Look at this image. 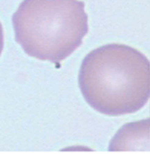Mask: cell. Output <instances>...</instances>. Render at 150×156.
I'll use <instances>...</instances> for the list:
<instances>
[{
  "label": "cell",
  "instance_id": "cell-1",
  "mask_svg": "<svg viewBox=\"0 0 150 156\" xmlns=\"http://www.w3.org/2000/svg\"><path fill=\"white\" fill-rule=\"evenodd\" d=\"M79 87L87 103L99 113H134L150 97V62L143 53L128 45H103L82 61Z\"/></svg>",
  "mask_w": 150,
  "mask_h": 156
},
{
  "label": "cell",
  "instance_id": "cell-2",
  "mask_svg": "<svg viewBox=\"0 0 150 156\" xmlns=\"http://www.w3.org/2000/svg\"><path fill=\"white\" fill-rule=\"evenodd\" d=\"M84 6L79 0H23L12 17L16 41L31 57L59 64L88 32Z\"/></svg>",
  "mask_w": 150,
  "mask_h": 156
},
{
  "label": "cell",
  "instance_id": "cell-3",
  "mask_svg": "<svg viewBox=\"0 0 150 156\" xmlns=\"http://www.w3.org/2000/svg\"><path fill=\"white\" fill-rule=\"evenodd\" d=\"M150 141L148 119L125 124L115 134L109 145L111 151L147 150Z\"/></svg>",
  "mask_w": 150,
  "mask_h": 156
},
{
  "label": "cell",
  "instance_id": "cell-4",
  "mask_svg": "<svg viewBox=\"0 0 150 156\" xmlns=\"http://www.w3.org/2000/svg\"><path fill=\"white\" fill-rule=\"evenodd\" d=\"M3 45H4V38H3L2 26H1V23H0V55H1V52L3 50Z\"/></svg>",
  "mask_w": 150,
  "mask_h": 156
},
{
  "label": "cell",
  "instance_id": "cell-5",
  "mask_svg": "<svg viewBox=\"0 0 150 156\" xmlns=\"http://www.w3.org/2000/svg\"><path fill=\"white\" fill-rule=\"evenodd\" d=\"M148 121H149V123H150V117H149V118H148Z\"/></svg>",
  "mask_w": 150,
  "mask_h": 156
}]
</instances>
